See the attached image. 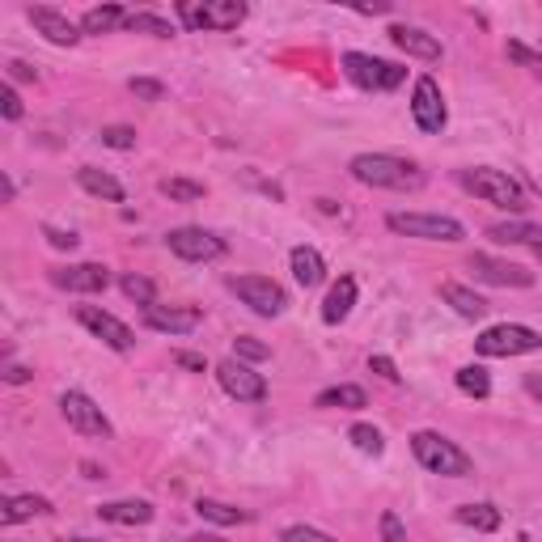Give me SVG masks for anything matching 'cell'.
I'll return each mask as SVG.
<instances>
[{
    "label": "cell",
    "instance_id": "ba28073f",
    "mask_svg": "<svg viewBox=\"0 0 542 542\" xmlns=\"http://www.w3.org/2000/svg\"><path fill=\"white\" fill-rule=\"evenodd\" d=\"M60 415L68 420V428L72 432H81V437H111V420H106V411L89 399V394H81V390H64L60 394Z\"/></svg>",
    "mask_w": 542,
    "mask_h": 542
},
{
    "label": "cell",
    "instance_id": "44dd1931",
    "mask_svg": "<svg viewBox=\"0 0 542 542\" xmlns=\"http://www.w3.org/2000/svg\"><path fill=\"white\" fill-rule=\"evenodd\" d=\"M102 521H111V526H149L153 521V504L149 500H111L98 509Z\"/></svg>",
    "mask_w": 542,
    "mask_h": 542
},
{
    "label": "cell",
    "instance_id": "83f0119b",
    "mask_svg": "<svg viewBox=\"0 0 542 542\" xmlns=\"http://www.w3.org/2000/svg\"><path fill=\"white\" fill-rule=\"evenodd\" d=\"M123 22H128V13H123L119 5H98V9H89L81 17V34H111Z\"/></svg>",
    "mask_w": 542,
    "mask_h": 542
},
{
    "label": "cell",
    "instance_id": "7dc6e473",
    "mask_svg": "<svg viewBox=\"0 0 542 542\" xmlns=\"http://www.w3.org/2000/svg\"><path fill=\"white\" fill-rule=\"evenodd\" d=\"M390 9H394L390 0H373V5H356V13H373V17H377V13H390Z\"/></svg>",
    "mask_w": 542,
    "mask_h": 542
},
{
    "label": "cell",
    "instance_id": "d6a6232c",
    "mask_svg": "<svg viewBox=\"0 0 542 542\" xmlns=\"http://www.w3.org/2000/svg\"><path fill=\"white\" fill-rule=\"evenodd\" d=\"M128 30L136 34H153V39H170L174 26L166 22V17H157V13H128V22H123Z\"/></svg>",
    "mask_w": 542,
    "mask_h": 542
},
{
    "label": "cell",
    "instance_id": "484cf974",
    "mask_svg": "<svg viewBox=\"0 0 542 542\" xmlns=\"http://www.w3.org/2000/svg\"><path fill=\"white\" fill-rule=\"evenodd\" d=\"M454 521H458V526H466V530L492 534V530H500V509H496V504H462V509L454 513Z\"/></svg>",
    "mask_w": 542,
    "mask_h": 542
},
{
    "label": "cell",
    "instance_id": "ee69618b",
    "mask_svg": "<svg viewBox=\"0 0 542 542\" xmlns=\"http://www.w3.org/2000/svg\"><path fill=\"white\" fill-rule=\"evenodd\" d=\"M9 77L13 81H39V72H34L26 60H9Z\"/></svg>",
    "mask_w": 542,
    "mask_h": 542
},
{
    "label": "cell",
    "instance_id": "681fc988",
    "mask_svg": "<svg viewBox=\"0 0 542 542\" xmlns=\"http://www.w3.org/2000/svg\"><path fill=\"white\" fill-rule=\"evenodd\" d=\"M81 471H85V479H106V471L94 466V462H81Z\"/></svg>",
    "mask_w": 542,
    "mask_h": 542
},
{
    "label": "cell",
    "instance_id": "603a6c76",
    "mask_svg": "<svg viewBox=\"0 0 542 542\" xmlns=\"http://www.w3.org/2000/svg\"><path fill=\"white\" fill-rule=\"evenodd\" d=\"M441 301L445 305H454V314L458 318H466V322H479L483 314H487V301L475 293V288H466V284H441Z\"/></svg>",
    "mask_w": 542,
    "mask_h": 542
},
{
    "label": "cell",
    "instance_id": "e0dca14e",
    "mask_svg": "<svg viewBox=\"0 0 542 542\" xmlns=\"http://www.w3.org/2000/svg\"><path fill=\"white\" fill-rule=\"evenodd\" d=\"M26 17H30L34 30H39L47 43H56V47H77V43H81V26H77V22H68L60 9H51V5H30Z\"/></svg>",
    "mask_w": 542,
    "mask_h": 542
},
{
    "label": "cell",
    "instance_id": "7a4b0ae2",
    "mask_svg": "<svg viewBox=\"0 0 542 542\" xmlns=\"http://www.w3.org/2000/svg\"><path fill=\"white\" fill-rule=\"evenodd\" d=\"M411 454L415 462L424 466V471L432 475H445V479H466V475H475V462L466 449H458L449 437H441V432H415L411 437Z\"/></svg>",
    "mask_w": 542,
    "mask_h": 542
},
{
    "label": "cell",
    "instance_id": "8992f818",
    "mask_svg": "<svg viewBox=\"0 0 542 542\" xmlns=\"http://www.w3.org/2000/svg\"><path fill=\"white\" fill-rule=\"evenodd\" d=\"M178 17H183L187 30H238L246 22V5L242 0H204V5L183 0Z\"/></svg>",
    "mask_w": 542,
    "mask_h": 542
},
{
    "label": "cell",
    "instance_id": "30bf717a",
    "mask_svg": "<svg viewBox=\"0 0 542 542\" xmlns=\"http://www.w3.org/2000/svg\"><path fill=\"white\" fill-rule=\"evenodd\" d=\"M166 246L174 250L183 263H212L225 255V242L216 233L200 229V225H183V229H170L166 233Z\"/></svg>",
    "mask_w": 542,
    "mask_h": 542
},
{
    "label": "cell",
    "instance_id": "bcb514c9",
    "mask_svg": "<svg viewBox=\"0 0 542 542\" xmlns=\"http://www.w3.org/2000/svg\"><path fill=\"white\" fill-rule=\"evenodd\" d=\"M174 365H183V369L204 373V356H200V352H174Z\"/></svg>",
    "mask_w": 542,
    "mask_h": 542
},
{
    "label": "cell",
    "instance_id": "7c38bea8",
    "mask_svg": "<svg viewBox=\"0 0 542 542\" xmlns=\"http://www.w3.org/2000/svg\"><path fill=\"white\" fill-rule=\"evenodd\" d=\"M77 322L85 331H94L111 352H132L136 348V335H132L128 322H119L115 314L98 310V305H77Z\"/></svg>",
    "mask_w": 542,
    "mask_h": 542
},
{
    "label": "cell",
    "instance_id": "277c9868",
    "mask_svg": "<svg viewBox=\"0 0 542 542\" xmlns=\"http://www.w3.org/2000/svg\"><path fill=\"white\" fill-rule=\"evenodd\" d=\"M386 225L403 238H420V242H462L466 229L454 216H441V212H390Z\"/></svg>",
    "mask_w": 542,
    "mask_h": 542
},
{
    "label": "cell",
    "instance_id": "7402d4cb",
    "mask_svg": "<svg viewBox=\"0 0 542 542\" xmlns=\"http://www.w3.org/2000/svg\"><path fill=\"white\" fill-rule=\"evenodd\" d=\"M288 263H293V280L301 288H318L322 280H327V263H322V255H318L314 246H293Z\"/></svg>",
    "mask_w": 542,
    "mask_h": 542
},
{
    "label": "cell",
    "instance_id": "f907efd6",
    "mask_svg": "<svg viewBox=\"0 0 542 542\" xmlns=\"http://www.w3.org/2000/svg\"><path fill=\"white\" fill-rule=\"evenodd\" d=\"M191 542H225V538H216V534H200V538H191Z\"/></svg>",
    "mask_w": 542,
    "mask_h": 542
},
{
    "label": "cell",
    "instance_id": "2e32d148",
    "mask_svg": "<svg viewBox=\"0 0 542 542\" xmlns=\"http://www.w3.org/2000/svg\"><path fill=\"white\" fill-rule=\"evenodd\" d=\"M200 310L195 305H149L144 310V327L149 331H161V335H191L200 327Z\"/></svg>",
    "mask_w": 542,
    "mask_h": 542
},
{
    "label": "cell",
    "instance_id": "ac0fdd59",
    "mask_svg": "<svg viewBox=\"0 0 542 542\" xmlns=\"http://www.w3.org/2000/svg\"><path fill=\"white\" fill-rule=\"evenodd\" d=\"M390 34V43L403 51V56H411V60H424V64H437L445 51H441V39H432V34H424V30H415V26H390L386 30Z\"/></svg>",
    "mask_w": 542,
    "mask_h": 542
},
{
    "label": "cell",
    "instance_id": "f6af8a7d",
    "mask_svg": "<svg viewBox=\"0 0 542 542\" xmlns=\"http://www.w3.org/2000/svg\"><path fill=\"white\" fill-rule=\"evenodd\" d=\"M0 377H5L9 386H26L30 382V369L26 365H5V373H0Z\"/></svg>",
    "mask_w": 542,
    "mask_h": 542
},
{
    "label": "cell",
    "instance_id": "6da1fadb",
    "mask_svg": "<svg viewBox=\"0 0 542 542\" xmlns=\"http://www.w3.org/2000/svg\"><path fill=\"white\" fill-rule=\"evenodd\" d=\"M352 178L365 187H382V191H420L424 187V170L415 161L390 157V153H356Z\"/></svg>",
    "mask_w": 542,
    "mask_h": 542
},
{
    "label": "cell",
    "instance_id": "4dcf8cb0",
    "mask_svg": "<svg viewBox=\"0 0 542 542\" xmlns=\"http://www.w3.org/2000/svg\"><path fill=\"white\" fill-rule=\"evenodd\" d=\"M454 382H458L462 394H471V399H487V394H492V377H487L483 365H462L454 373Z\"/></svg>",
    "mask_w": 542,
    "mask_h": 542
},
{
    "label": "cell",
    "instance_id": "f546056e",
    "mask_svg": "<svg viewBox=\"0 0 542 542\" xmlns=\"http://www.w3.org/2000/svg\"><path fill=\"white\" fill-rule=\"evenodd\" d=\"M195 513H200L204 521H212V526H242V521H250L242 509H233V504H221V500H200L195 504Z\"/></svg>",
    "mask_w": 542,
    "mask_h": 542
},
{
    "label": "cell",
    "instance_id": "c3c4849f",
    "mask_svg": "<svg viewBox=\"0 0 542 542\" xmlns=\"http://www.w3.org/2000/svg\"><path fill=\"white\" fill-rule=\"evenodd\" d=\"M526 394L542 403V377H526Z\"/></svg>",
    "mask_w": 542,
    "mask_h": 542
},
{
    "label": "cell",
    "instance_id": "cb8c5ba5",
    "mask_svg": "<svg viewBox=\"0 0 542 542\" xmlns=\"http://www.w3.org/2000/svg\"><path fill=\"white\" fill-rule=\"evenodd\" d=\"M51 513V500L47 496H9L0 500V526H17V521H30V517H47Z\"/></svg>",
    "mask_w": 542,
    "mask_h": 542
},
{
    "label": "cell",
    "instance_id": "74e56055",
    "mask_svg": "<svg viewBox=\"0 0 542 542\" xmlns=\"http://www.w3.org/2000/svg\"><path fill=\"white\" fill-rule=\"evenodd\" d=\"M128 89H132L136 98H144V102H161V94H166V85H161V81H149V77H132Z\"/></svg>",
    "mask_w": 542,
    "mask_h": 542
},
{
    "label": "cell",
    "instance_id": "f1b7e54d",
    "mask_svg": "<svg viewBox=\"0 0 542 542\" xmlns=\"http://www.w3.org/2000/svg\"><path fill=\"white\" fill-rule=\"evenodd\" d=\"M157 191L166 195V200H178V204H195V200H204L208 195V187L195 183V178H161Z\"/></svg>",
    "mask_w": 542,
    "mask_h": 542
},
{
    "label": "cell",
    "instance_id": "f35d334b",
    "mask_svg": "<svg viewBox=\"0 0 542 542\" xmlns=\"http://www.w3.org/2000/svg\"><path fill=\"white\" fill-rule=\"evenodd\" d=\"M509 56H513L517 64H526V68L534 72V77L542 81V56H538V51H530L526 43H509Z\"/></svg>",
    "mask_w": 542,
    "mask_h": 542
},
{
    "label": "cell",
    "instance_id": "5bb4252c",
    "mask_svg": "<svg viewBox=\"0 0 542 542\" xmlns=\"http://www.w3.org/2000/svg\"><path fill=\"white\" fill-rule=\"evenodd\" d=\"M471 271L475 280L483 284H496V288H530L534 284V271L509 263V259H496V255H471Z\"/></svg>",
    "mask_w": 542,
    "mask_h": 542
},
{
    "label": "cell",
    "instance_id": "836d02e7",
    "mask_svg": "<svg viewBox=\"0 0 542 542\" xmlns=\"http://www.w3.org/2000/svg\"><path fill=\"white\" fill-rule=\"evenodd\" d=\"M119 288H123V293H128L136 305H144V310H149V305H157V288H153L149 276H136V271H132V276L119 280Z\"/></svg>",
    "mask_w": 542,
    "mask_h": 542
},
{
    "label": "cell",
    "instance_id": "816d5d0a",
    "mask_svg": "<svg viewBox=\"0 0 542 542\" xmlns=\"http://www.w3.org/2000/svg\"><path fill=\"white\" fill-rule=\"evenodd\" d=\"M64 542H102V538H64Z\"/></svg>",
    "mask_w": 542,
    "mask_h": 542
},
{
    "label": "cell",
    "instance_id": "8fae6325",
    "mask_svg": "<svg viewBox=\"0 0 542 542\" xmlns=\"http://www.w3.org/2000/svg\"><path fill=\"white\" fill-rule=\"evenodd\" d=\"M216 382H221V390L238 403H263L267 399V377L250 369L246 360H221V365H216Z\"/></svg>",
    "mask_w": 542,
    "mask_h": 542
},
{
    "label": "cell",
    "instance_id": "d6986e66",
    "mask_svg": "<svg viewBox=\"0 0 542 542\" xmlns=\"http://www.w3.org/2000/svg\"><path fill=\"white\" fill-rule=\"evenodd\" d=\"M487 238L500 242V246H530L534 255H542V229L530 221H500L487 229Z\"/></svg>",
    "mask_w": 542,
    "mask_h": 542
},
{
    "label": "cell",
    "instance_id": "d590c367",
    "mask_svg": "<svg viewBox=\"0 0 542 542\" xmlns=\"http://www.w3.org/2000/svg\"><path fill=\"white\" fill-rule=\"evenodd\" d=\"M233 352H238V360H246V365H259V360L271 356V348H267V343H259L255 335H238V339H233Z\"/></svg>",
    "mask_w": 542,
    "mask_h": 542
},
{
    "label": "cell",
    "instance_id": "60d3db41",
    "mask_svg": "<svg viewBox=\"0 0 542 542\" xmlns=\"http://www.w3.org/2000/svg\"><path fill=\"white\" fill-rule=\"evenodd\" d=\"M377 526H382V542H407V530H403V521H399V513H382V521H377Z\"/></svg>",
    "mask_w": 542,
    "mask_h": 542
},
{
    "label": "cell",
    "instance_id": "e575fe53",
    "mask_svg": "<svg viewBox=\"0 0 542 542\" xmlns=\"http://www.w3.org/2000/svg\"><path fill=\"white\" fill-rule=\"evenodd\" d=\"M98 140L106 144V149L128 153V149H136V128H128V123H106V128L98 132Z\"/></svg>",
    "mask_w": 542,
    "mask_h": 542
},
{
    "label": "cell",
    "instance_id": "4316f807",
    "mask_svg": "<svg viewBox=\"0 0 542 542\" xmlns=\"http://www.w3.org/2000/svg\"><path fill=\"white\" fill-rule=\"evenodd\" d=\"M314 407H327V411H360V407H369V399H365V390L360 386H331V390H322L318 399H314Z\"/></svg>",
    "mask_w": 542,
    "mask_h": 542
},
{
    "label": "cell",
    "instance_id": "4fadbf2b",
    "mask_svg": "<svg viewBox=\"0 0 542 542\" xmlns=\"http://www.w3.org/2000/svg\"><path fill=\"white\" fill-rule=\"evenodd\" d=\"M411 119H415V128L428 132V136H437L445 132V98H441V85L432 81V77H420L415 81V94H411Z\"/></svg>",
    "mask_w": 542,
    "mask_h": 542
},
{
    "label": "cell",
    "instance_id": "52a82bcc",
    "mask_svg": "<svg viewBox=\"0 0 542 542\" xmlns=\"http://www.w3.org/2000/svg\"><path fill=\"white\" fill-rule=\"evenodd\" d=\"M542 348V335L521 327V322H500V327H487L475 339V352L479 356H526Z\"/></svg>",
    "mask_w": 542,
    "mask_h": 542
},
{
    "label": "cell",
    "instance_id": "8d00e7d4",
    "mask_svg": "<svg viewBox=\"0 0 542 542\" xmlns=\"http://www.w3.org/2000/svg\"><path fill=\"white\" fill-rule=\"evenodd\" d=\"M0 115H5L9 123H17V119L26 115V106H22V98H17L13 85H0Z\"/></svg>",
    "mask_w": 542,
    "mask_h": 542
},
{
    "label": "cell",
    "instance_id": "d4e9b609",
    "mask_svg": "<svg viewBox=\"0 0 542 542\" xmlns=\"http://www.w3.org/2000/svg\"><path fill=\"white\" fill-rule=\"evenodd\" d=\"M77 183H81V191L98 195V200H111V204H123V195H128L115 174H106V170H98V166H81V170H77Z\"/></svg>",
    "mask_w": 542,
    "mask_h": 542
},
{
    "label": "cell",
    "instance_id": "5b68a950",
    "mask_svg": "<svg viewBox=\"0 0 542 542\" xmlns=\"http://www.w3.org/2000/svg\"><path fill=\"white\" fill-rule=\"evenodd\" d=\"M343 77L360 89H373V94H386V89H399L407 81V68L390 64V60H377V56H365V51H348L343 56Z\"/></svg>",
    "mask_w": 542,
    "mask_h": 542
},
{
    "label": "cell",
    "instance_id": "ffe728a7",
    "mask_svg": "<svg viewBox=\"0 0 542 542\" xmlns=\"http://www.w3.org/2000/svg\"><path fill=\"white\" fill-rule=\"evenodd\" d=\"M352 305H356V280L352 276H339L331 284L327 301H322V322H327V327H339V322L352 314Z\"/></svg>",
    "mask_w": 542,
    "mask_h": 542
},
{
    "label": "cell",
    "instance_id": "9c48e42d",
    "mask_svg": "<svg viewBox=\"0 0 542 542\" xmlns=\"http://www.w3.org/2000/svg\"><path fill=\"white\" fill-rule=\"evenodd\" d=\"M229 288L242 297V305H250L259 318H280L288 310V293L276 284V280H267V276H233Z\"/></svg>",
    "mask_w": 542,
    "mask_h": 542
},
{
    "label": "cell",
    "instance_id": "9a60e30c",
    "mask_svg": "<svg viewBox=\"0 0 542 542\" xmlns=\"http://www.w3.org/2000/svg\"><path fill=\"white\" fill-rule=\"evenodd\" d=\"M51 284L64 293H102L111 284V271L102 263H68V267H51Z\"/></svg>",
    "mask_w": 542,
    "mask_h": 542
},
{
    "label": "cell",
    "instance_id": "7bdbcfd3",
    "mask_svg": "<svg viewBox=\"0 0 542 542\" xmlns=\"http://www.w3.org/2000/svg\"><path fill=\"white\" fill-rule=\"evenodd\" d=\"M369 369H373V373H382L386 382H399V377H403L399 369H394V360H390V356H369Z\"/></svg>",
    "mask_w": 542,
    "mask_h": 542
},
{
    "label": "cell",
    "instance_id": "3957f363",
    "mask_svg": "<svg viewBox=\"0 0 542 542\" xmlns=\"http://www.w3.org/2000/svg\"><path fill=\"white\" fill-rule=\"evenodd\" d=\"M458 183L479 195L483 204H496L504 212H521L526 208V191L509 170H492V166H471V170H458Z\"/></svg>",
    "mask_w": 542,
    "mask_h": 542
},
{
    "label": "cell",
    "instance_id": "ab89813d",
    "mask_svg": "<svg viewBox=\"0 0 542 542\" xmlns=\"http://www.w3.org/2000/svg\"><path fill=\"white\" fill-rule=\"evenodd\" d=\"M280 542H335V538L322 534V530H314V526H288V530L280 534Z\"/></svg>",
    "mask_w": 542,
    "mask_h": 542
},
{
    "label": "cell",
    "instance_id": "1f68e13d",
    "mask_svg": "<svg viewBox=\"0 0 542 542\" xmlns=\"http://www.w3.org/2000/svg\"><path fill=\"white\" fill-rule=\"evenodd\" d=\"M348 441L360 449V454H369V458H382L386 454V441H382V432H377L373 424H352Z\"/></svg>",
    "mask_w": 542,
    "mask_h": 542
},
{
    "label": "cell",
    "instance_id": "b9f144b4",
    "mask_svg": "<svg viewBox=\"0 0 542 542\" xmlns=\"http://www.w3.org/2000/svg\"><path fill=\"white\" fill-rule=\"evenodd\" d=\"M43 238L56 246V250H77V242H81L72 229H56V225H47V229H43Z\"/></svg>",
    "mask_w": 542,
    "mask_h": 542
}]
</instances>
